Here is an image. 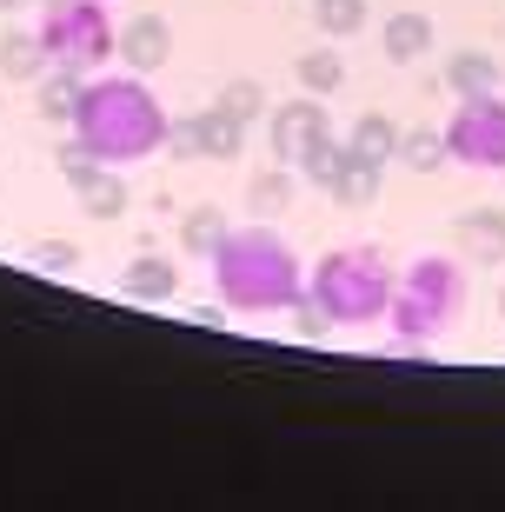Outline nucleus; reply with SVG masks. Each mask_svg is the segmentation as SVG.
<instances>
[{
  "label": "nucleus",
  "mask_w": 505,
  "mask_h": 512,
  "mask_svg": "<svg viewBox=\"0 0 505 512\" xmlns=\"http://www.w3.org/2000/svg\"><path fill=\"white\" fill-rule=\"evenodd\" d=\"M446 87L459 100L466 94H492V87H499V60H492L486 47H459V54H446Z\"/></svg>",
  "instance_id": "f3484780"
},
{
  "label": "nucleus",
  "mask_w": 505,
  "mask_h": 512,
  "mask_svg": "<svg viewBox=\"0 0 505 512\" xmlns=\"http://www.w3.org/2000/svg\"><path fill=\"white\" fill-rule=\"evenodd\" d=\"M34 34H40V47H47V60L80 67V74L120 60V27H113L107 0H47V14H40Z\"/></svg>",
  "instance_id": "39448f33"
},
{
  "label": "nucleus",
  "mask_w": 505,
  "mask_h": 512,
  "mask_svg": "<svg viewBox=\"0 0 505 512\" xmlns=\"http://www.w3.org/2000/svg\"><path fill=\"white\" fill-rule=\"evenodd\" d=\"M0 7H27V0H0Z\"/></svg>",
  "instance_id": "c756f323"
},
{
  "label": "nucleus",
  "mask_w": 505,
  "mask_h": 512,
  "mask_svg": "<svg viewBox=\"0 0 505 512\" xmlns=\"http://www.w3.org/2000/svg\"><path fill=\"white\" fill-rule=\"evenodd\" d=\"M466 260H446V253H426L412 260L393 280V306H386V326H393L399 346H432L459 313H466Z\"/></svg>",
  "instance_id": "20e7f679"
},
{
  "label": "nucleus",
  "mask_w": 505,
  "mask_h": 512,
  "mask_svg": "<svg viewBox=\"0 0 505 512\" xmlns=\"http://www.w3.org/2000/svg\"><path fill=\"white\" fill-rule=\"evenodd\" d=\"M74 200H80V213H87V220H120V213L133 207V187H127V173H120V167L94 160V167L74 180Z\"/></svg>",
  "instance_id": "9d476101"
},
{
  "label": "nucleus",
  "mask_w": 505,
  "mask_h": 512,
  "mask_svg": "<svg viewBox=\"0 0 505 512\" xmlns=\"http://www.w3.org/2000/svg\"><path fill=\"white\" fill-rule=\"evenodd\" d=\"M80 87H87V74H80V67H47V74L34 80V114L40 120H54V127H67V120H74V107H80Z\"/></svg>",
  "instance_id": "f8f14e48"
},
{
  "label": "nucleus",
  "mask_w": 505,
  "mask_h": 512,
  "mask_svg": "<svg viewBox=\"0 0 505 512\" xmlns=\"http://www.w3.org/2000/svg\"><path fill=\"white\" fill-rule=\"evenodd\" d=\"M47 67H54V60H47V47H40V34H0V74L7 80H40L47 74Z\"/></svg>",
  "instance_id": "a211bd4d"
},
{
  "label": "nucleus",
  "mask_w": 505,
  "mask_h": 512,
  "mask_svg": "<svg viewBox=\"0 0 505 512\" xmlns=\"http://www.w3.org/2000/svg\"><path fill=\"white\" fill-rule=\"evenodd\" d=\"M306 293L333 326H373L393 306V266L379 247L353 240V247H333L326 260L306 266Z\"/></svg>",
  "instance_id": "7ed1b4c3"
},
{
  "label": "nucleus",
  "mask_w": 505,
  "mask_h": 512,
  "mask_svg": "<svg viewBox=\"0 0 505 512\" xmlns=\"http://www.w3.org/2000/svg\"><path fill=\"white\" fill-rule=\"evenodd\" d=\"M326 140H333V114H326L319 94H300V100H286V107H266V147H273V160L306 167Z\"/></svg>",
  "instance_id": "0eeeda50"
},
{
  "label": "nucleus",
  "mask_w": 505,
  "mask_h": 512,
  "mask_svg": "<svg viewBox=\"0 0 505 512\" xmlns=\"http://www.w3.org/2000/svg\"><path fill=\"white\" fill-rule=\"evenodd\" d=\"M446 153L472 173H505V94H466L446 120Z\"/></svg>",
  "instance_id": "423d86ee"
},
{
  "label": "nucleus",
  "mask_w": 505,
  "mask_h": 512,
  "mask_svg": "<svg viewBox=\"0 0 505 512\" xmlns=\"http://www.w3.org/2000/svg\"><path fill=\"white\" fill-rule=\"evenodd\" d=\"M286 313H293V326H300V340H326V333H333V320H326V313L313 306V293H300V300L286 306Z\"/></svg>",
  "instance_id": "a878e982"
},
{
  "label": "nucleus",
  "mask_w": 505,
  "mask_h": 512,
  "mask_svg": "<svg viewBox=\"0 0 505 512\" xmlns=\"http://www.w3.org/2000/svg\"><path fill=\"white\" fill-rule=\"evenodd\" d=\"M346 167H353V147H346V140L333 133V140H326V147H319L313 160L300 167V180H306V187H319V193H333V187H339V173H346Z\"/></svg>",
  "instance_id": "4be33fe9"
},
{
  "label": "nucleus",
  "mask_w": 505,
  "mask_h": 512,
  "mask_svg": "<svg viewBox=\"0 0 505 512\" xmlns=\"http://www.w3.org/2000/svg\"><path fill=\"white\" fill-rule=\"evenodd\" d=\"M120 60H127L133 74H160L173 60V20H160V14H133L127 27H120Z\"/></svg>",
  "instance_id": "6e6552de"
},
{
  "label": "nucleus",
  "mask_w": 505,
  "mask_h": 512,
  "mask_svg": "<svg viewBox=\"0 0 505 512\" xmlns=\"http://www.w3.org/2000/svg\"><path fill=\"white\" fill-rule=\"evenodd\" d=\"M379 47H386V60H393V67L426 60V54H432V20L419 14V7H399V14L379 27Z\"/></svg>",
  "instance_id": "ddd939ff"
},
{
  "label": "nucleus",
  "mask_w": 505,
  "mask_h": 512,
  "mask_svg": "<svg viewBox=\"0 0 505 512\" xmlns=\"http://www.w3.org/2000/svg\"><path fill=\"white\" fill-rule=\"evenodd\" d=\"M293 193H300V167H260L253 180H246V213H260V220H280V213H293Z\"/></svg>",
  "instance_id": "4468645a"
},
{
  "label": "nucleus",
  "mask_w": 505,
  "mask_h": 512,
  "mask_svg": "<svg viewBox=\"0 0 505 512\" xmlns=\"http://www.w3.org/2000/svg\"><path fill=\"white\" fill-rule=\"evenodd\" d=\"M220 107H226V114H240L246 127H253V120L266 114V87H260V80H226V87H220Z\"/></svg>",
  "instance_id": "393cba45"
},
{
  "label": "nucleus",
  "mask_w": 505,
  "mask_h": 512,
  "mask_svg": "<svg viewBox=\"0 0 505 512\" xmlns=\"http://www.w3.org/2000/svg\"><path fill=\"white\" fill-rule=\"evenodd\" d=\"M34 266H47V273H74V266H80V247H67V240H40V247H34Z\"/></svg>",
  "instance_id": "cd10ccee"
},
{
  "label": "nucleus",
  "mask_w": 505,
  "mask_h": 512,
  "mask_svg": "<svg viewBox=\"0 0 505 512\" xmlns=\"http://www.w3.org/2000/svg\"><path fill=\"white\" fill-rule=\"evenodd\" d=\"M379 173H386V167H366V160H353V167L339 173V187H333V200H339V207H346V213H359V207H373V200H379Z\"/></svg>",
  "instance_id": "b1692460"
},
{
  "label": "nucleus",
  "mask_w": 505,
  "mask_h": 512,
  "mask_svg": "<svg viewBox=\"0 0 505 512\" xmlns=\"http://www.w3.org/2000/svg\"><path fill=\"white\" fill-rule=\"evenodd\" d=\"M452 240H459V260H466V266H505V207L459 213Z\"/></svg>",
  "instance_id": "1a4fd4ad"
},
{
  "label": "nucleus",
  "mask_w": 505,
  "mask_h": 512,
  "mask_svg": "<svg viewBox=\"0 0 505 512\" xmlns=\"http://www.w3.org/2000/svg\"><path fill=\"white\" fill-rule=\"evenodd\" d=\"M213 293L226 313H286L306 293V260L273 227H226L213 247Z\"/></svg>",
  "instance_id": "f03ea898"
},
{
  "label": "nucleus",
  "mask_w": 505,
  "mask_h": 512,
  "mask_svg": "<svg viewBox=\"0 0 505 512\" xmlns=\"http://www.w3.org/2000/svg\"><path fill=\"white\" fill-rule=\"evenodd\" d=\"M226 240V213L220 207H193V213H180V247L187 253H200V260H213V247Z\"/></svg>",
  "instance_id": "412c9836"
},
{
  "label": "nucleus",
  "mask_w": 505,
  "mask_h": 512,
  "mask_svg": "<svg viewBox=\"0 0 505 512\" xmlns=\"http://www.w3.org/2000/svg\"><path fill=\"white\" fill-rule=\"evenodd\" d=\"M200 160H246V120L226 114L220 100L213 107H200Z\"/></svg>",
  "instance_id": "2eb2a0df"
},
{
  "label": "nucleus",
  "mask_w": 505,
  "mask_h": 512,
  "mask_svg": "<svg viewBox=\"0 0 505 512\" xmlns=\"http://www.w3.org/2000/svg\"><path fill=\"white\" fill-rule=\"evenodd\" d=\"M74 140L94 160L107 167H127V160H153V153H167V107L160 94L147 87V74H94L80 87V107H74Z\"/></svg>",
  "instance_id": "f257e3e1"
},
{
  "label": "nucleus",
  "mask_w": 505,
  "mask_h": 512,
  "mask_svg": "<svg viewBox=\"0 0 505 512\" xmlns=\"http://www.w3.org/2000/svg\"><path fill=\"white\" fill-rule=\"evenodd\" d=\"M120 293H127L133 306H167L173 293H180V266L160 260V253H133V260L120 266Z\"/></svg>",
  "instance_id": "9b49d317"
},
{
  "label": "nucleus",
  "mask_w": 505,
  "mask_h": 512,
  "mask_svg": "<svg viewBox=\"0 0 505 512\" xmlns=\"http://www.w3.org/2000/svg\"><path fill=\"white\" fill-rule=\"evenodd\" d=\"M499 320H505V286H499Z\"/></svg>",
  "instance_id": "c85d7f7f"
},
{
  "label": "nucleus",
  "mask_w": 505,
  "mask_h": 512,
  "mask_svg": "<svg viewBox=\"0 0 505 512\" xmlns=\"http://www.w3.org/2000/svg\"><path fill=\"white\" fill-rule=\"evenodd\" d=\"M452 153H446V127H406L399 133V167L406 173H439Z\"/></svg>",
  "instance_id": "6ab92c4d"
},
{
  "label": "nucleus",
  "mask_w": 505,
  "mask_h": 512,
  "mask_svg": "<svg viewBox=\"0 0 505 512\" xmlns=\"http://www.w3.org/2000/svg\"><path fill=\"white\" fill-rule=\"evenodd\" d=\"M293 74H300V94H339L346 87V54H333V47H313V54L293 60Z\"/></svg>",
  "instance_id": "aec40b11"
},
{
  "label": "nucleus",
  "mask_w": 505,
  "mask_h": 512,
  "mask_svg": "<svg viewBox=\"0 0 505 512\" xmlns=\"http://www.w3.org/2000/svg\"><path fill=\"white\" fill-rule=\"evenodd\" d=\"M313 20L326 40H353L366 27V0H313Z\"/></svg>",
  "instance_id": "5701e85b"
},
{
  "label": "nucleus",
  "mask_w": 505,
  "mask_h": 512,
  "mask_svg": "<svg viewBox=\"0 0 505 512\" xmlns=\"http://www.w3.org/2000/svg\"><path fill=\"white\" fill-rule=\"evenodd\" d=\"M346 147H353V160H366V167H393L399 160V127L386 114H359L353 127H346Z\"/></svg>",
  "instance_id": "dca6fc26"
},
{
  "label": "nucleus",
  "mask_w": 505,
  "mask_h": 512,
  "mask_svg": "<svg viewBox=\"0 0 505 512\" xmlns=\"http://www.w3.org/2000/svg\"><path fill=\"white\" fill-rule=\"evenodd\" d=\"M167 153H173V160H200V120H173V127H167Z\"/></svg>",
  "instance_id": "bb28decb"
}]
</instances>
